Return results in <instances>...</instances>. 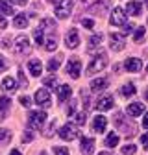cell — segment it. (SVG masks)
<instances>
[{"label":"cell","mask_w":148,"mask_h":155,"mask_svg":"<svg viewBox=\"0 0 148 155\" xmlns=\"http://www.w3.org/2000/svg\"><path fill=\"white\" fill-rule=\"evenodd\" d=\"M39 155H48V153H46V151H41V153H39Z\"/></svg>","instance_id":"obj_53"},{"label":"cell","mask_w":148,"mask_h":155,"mask_svg":"<svg viewBox=\"0 0 148 155\" xmlns=\"http://www.w3.org/2000/svg\"><path fill=\"white\" fill-rule=\"evenodd\" d=\"M106 67H107V55H106L104 52H100L95 59H91V63L87 65V76H89V74H98V72H102Z\"/></svg>","instance_id":"obj_1"},{"label":"cell","mask_w":148,"mask_h":155,"mask_svg":"<svg viewBox=\"0 0 148 155\" xmlns=\"http://www.w3.org/2000/svg\"><path fill=\"white\" fill-rule=\"evenodd\" d=\"M70 94H72V89L69 87V85H58V100L59 102H67L69 98H70Z\"/></svg>","instance_id":"obj_18"},{"label":"cell","mask_w":148,"mask_h":155,"mask_svg":"<svg viewBox=\"0 0 148 155\" xmlns=\"http://www.w3.org/2000/svg\"><path fill=\"white\" fill-rule=\"evenodd\" d=\"M0 46H2V48H9V46H11V45H9V37L2 39V41H0Z\"/></svg>","instance_id":"obj_42"},{"label":"cell","mask_w":148,"mask_h":155,"mask_svg":"<svg viewBox=\"0 0 148 155\" xmlns=\"http://www.w3.org/2000/svg\"><path fill=\"white\" fill-rule=\"evenodd\" d=\"M135 92H137V89H135L133 83H126V85L120 89V94L126 96V98H128V96H132V94H135Z\"/></svg>","instance_id":"obj_27"},{"label":"cell","mask_w":148,"mask_h":155,"mask_svg":"<svg viewBox=\"0 0 148 155\" xmlns=\"http://www.w3.org/2000/svg\"><path fill=\"white\" fill-rule=\"evenodd\" d=\"M18 80H21V83L22 85H26L28 81H26V76H24V72H22V68H18Z\"/></svg>","instance_id":"obj_41"},{"label":"cell","mask_w":148,"mask_h":155,"mask_svg":"<svg viewBox=\"0 0 148 155\" xmlns=\"http://www.w3.org/2000/svg\"><path fill=\"white\" fill-rule=\"evenodd\" d=\"M35 104L37 105H41V107H50V92L48 89H39L35 92Z\"/></svg>","instance_id":"obj_9"},{"label":"cell","mask_w":148,"mask_h":155,"mask_svg":"<svg viewBox=\"0 0 148 155\" xmlns=\"http://www.w3.org/2000/svg\"><path fill=\"white\" fill-rule=\"evenodd\" d=\"M107 85H109V81L106 80V78H98V80H92L91 81V91L92 92H100V91L107 89Z\"/></svg>","instance_id":"obj_17"},{"label":"cell","mask_w":148,"mask_h":155,"mask_svg":"<svg viewBox=\"0 0 148 155\" xmlns=\"http://www.w3.org/2000/svg\"><path fill=\"white\" fill-rule=\"evenodd\" d=\"M119 144V133H107L106 137V148H115Z\"/></svg>","instance_id":"obj_25"},{"label":"cell","mask_w":148,"mask_h":155,"mask_svg":"<svg viewBox=\"0 0 148 155\" xmlns=\"http://www.w3.org/2000/svg\"><path fill=\"white\" fill-rule=\"evenodd\" d=\"M124 68L128 72H139L143 68V63H141L139 57H130V59H126V63H124Z\"/></svg>","instance_id":"obj_11"},{"label":"cell","mask_w":148,"mask_h":155,"mask_svg":"<svg viewBox=\"0 0 148 155\" xmlns=\"http://www.w3.org/2000/svg\"><path fill=\"white\" fill-rule=\"evenodd\" d=\"M18 102H21V104H22L24 107H28V105H30V100L26 98V96H21V98H18Z\"/></svg>","instance_id":"obj_44"},{"label":"cell","mask_w":148,"mask_h":155,"mask_svg":"<svg viewBox=\"0 0 148 155\" xmlns=\"http://www.w3.org/2000/svg\"><path fill=\"white\" fill-rule=\"evenodd\" d=\"M54 153H56V155H70V153H69V150H67L65 146H58V148H54Z\"/></svg>","instance_id":"obj_38"},{"label":"cell","mask_w":148,"mask_h":155,"mask_svg":"<svg viewBox=\"0 0 148 155\" xmlns=\"http://www.w3.org/2000/svg\"><path fill=\"white\" fill-rule=\"evenodd\" d=\"M9 104H11V100L8 98V96H0V109H8L9 107Z\"/></svg>","instance_id":"obj_36"},{"label":"cell","mask_w":148,"mask_h":155,"mask_svg":"<svg viewBox=\"0 0 148 155\" xmlns=\"http://www.w3.org/2000/svg\"><path fill=\"white\" fill-rule=\"evenodd\" d=\"M109 22L113 24V26H122L124 22H126V11L119 6V8H115L113 11H111V17H109Z\"/></svg>","instance_id":"obj_5"},{"label":"cell","mask_w":148,"mask_h":155,"mask_svg":"<svg viewBox=\"0 0 148 155\" xmlns=\"http://www.w3.org/2000/svg\"><path fill=\"white\" fill-rule=\"evenodd\" d=\"M2 89L4 91H15L17 89V81L13 80L11 76H6L4 80H2Z\"/></svg>","instance_id":"obj_24"},{"label":"cell","mask_w":148,"mask_h":155,"mask_svg":"<svg viewBox=\"0 0 148 155\" xmlns=\"http://www.w3.org/2000/svg\"><path fill=\"white\" fill-rule=\"evenodd\" d=\"M143 126H144V127L148 129V113L144 114V118H143Z\"/></svg>","instance_id":"obj_49"},{"label":"cell","mask_w":148,"mask_h":155,"mask_svg":"<svg viewBox=\"0 0 148 155\" xmlns=\"http://www.w3.org/2000/svg\"><path fill=\"white\" fill-rule=\"evenodd\" d=\"M33 39H35L37 45H43V43H45V39H43V30H35V31H33Z\"/></svg>","instance_id":"obj_35"},{"label":"cell","mask_w":148,"mask_h":155,"mask_svg":"<svg viewBox=\"0 0 148 155\" xmlns=\"http://www.w3.org/2000/svg\"><path fill=\"white\" fill-rule=\"evenodd\" d=\"M80 148H82V155H92V151H95V139L83 137Z\"/></svg>","instance_id":"obj_13"},{"label":"cell","mask_w":148,"mask_h":155,"mask_svg":"<svg viewBox=\"0 0 148 155\" xmlns=\"http://www.w3.org/2000/svg\"><path fill=\"white\" fill-rule=\"evenodd\" d=\"M143 35H144V28L143 26H139V28H135V35H133V41H141V39H143Z\"/></svg>","instance_id":"obj_37"},{"label":"cell","mask_w":148,"mask_h":155,"mask_svg":"<svg viewBox=\"0 0 148 155\" xmlns=\"http://www.w3.org/2000/svg\"><path fill=\"white\" fill-rule=\"evenodd\" d=\"M9 139H11V131L9 129H0V144L9 142Z\"/></svg>","instance_id":"obj_31"},{"label":"cell","mask_w":148,"mask_h":155,"mask_svg":"<svg viewBox=\"0 0 148 155\" xmlns=\"http://www.w3.org/2000/svg\"><path fill=\"white\" fill-rule=\"evenodd\" d=\"M11 2H13V4H17V6H26L28 0H11Z\"/></svg>","instance_id":"obj_45"},{"label":"cell","mask_w":148,"mask_h":155,"mask_svg":"<svg viewBox=\"0 0 148 155\" xmlns=\"http://www.w3.org/2000/svg\"><path fill=\"white\" fill-rule=\"evenodd\" d=\"M41 28H50V30H54V28H56V21H54V18H41Z\"/></svg>","instance_id":"obj_33"},{"label":"cell","mask_w":148,"mask_h":155,"mask_svg":"<svg viewBox=\"0 0 148 155\" xmlns=\"http://www.w3.org/2000/svg\"><path fill=\"white\" fill-rule=\"evenodd\" d=\"M13 26H15V28H18V30H24V28L28 26V17H26L24 13L15 15V18H13Z\"/></svg>","instance_id":"obj_20"},{"label":"cell","mask_w":148,"mask_h":155,"mask_svg":"<svg viewBox=\"0 0 148 155\" xmlns=\"http://www.w3.org/2000/svg\"><path fill=\"white\" fill-rule=\"evenodd\" d=\"M126 113L130 114V116H139V114H143L144 113V104H141V102H133V104H130L128 105V109H126Z\"/></svg>","instance_id":"obj_15"},{"label":"cell","mask_w":148,"mask_h":155,"mask_svg":"<svg viewBox=\"0 0 148 155\" xmlns=\"http://www.w3.org/2000/svg\"><path fill=\"white\" fill-rule=\"evenodd\" d=\"M15 9L8 0H0V15H13Z\"/></svg>","instance_id":"obj_23"},{"label":"cell","mask_w":148,"mask_h":155,"mask_svg":"<svg viewBox=\"0 0 148 155\" xmlns=\"http://www.w3.org/2000/svg\"><path fill=\"white\" fill-rule=\"evenodd\" d=\"M9 155H22V153H21V151H18V150H13V151H11Z\"/></svg>","instance_id":"obj_50"},{"label":"cell","mask_w":148,"mask_h":155,"mask_svg":"<svg viewBox=\"0 0 148 155\" xmlns=\"http://www.w3.org/2000/svg\"><path fill=\"white\" fill-rule=\"evenodd\" d=\"M43 85H45L46 89H54V87H58V76H56V74H50L48 78H45Z\"/></svg>","instance_id":"obj_26"},{"label":"cell","mask_w":148,"mask_h":155,"mask_svg":"<svg viewBox=\"0 0 148 155\" xmlns=\"http://www.w3.org/2000/svg\"><path fill=\"white\" fill-rule=\"evenodd\" d=\"M109 8V0H96L92 6H89V11L95 15H104Z\"/></svg>","instance_id":"obj_10"},{"label":"cell","mask_w":148,"mask_h":155,"mask_svg":"<svg viewBox=\"0 0 148 155\" xmlns=\"http://www.w3.org/2000/svg\"><path fill=\"white\" fill-rule=\"evenodd\" d=\"M146 70H148V67H146Z\"/></svg>","instance_id":"obj_55"},{"label":"cell","mask_w":148,"mask_h":155,"mask_svg":"<svg viewBox=\"0 0 148 155\" xmlns=\"http://www.w3.org/2000/svg\"><path fill=\"white\" fill-rule=\"evenodd\" d=\"M98 155H111L109 151H102V153H98Z\"/></svg>","instance_id":"obj_51"},{"label":"cell","mask_w":148,"mask_h":155,"mask_svg":"<svg viewBox=\"0 0 148 155\" xmlns=\"http://www.w3.org/2000/svg\"><path fill=\"white\" fill-rule=\"evenodd\" d=\"M111 50H113V52H120V50H124L122 37H119L117 33H113V35H111Z\"/></svg>","instance_id":"obj_21"},{"label":"cell","mask_w":148,"mask_h":155,"mask_svg":"<svg viewBox=\"0 0 148 155\" xmlns=\"http://www.w3.org/2000/svg\"><path fill=\"white\" fill-rule=\"evenodd\" d=\"M120 151H122L124 155H135L137 148H135V144H126V146H122V148H120Z\"/></svg>","instance_id":"obj_32"},{"label":"cell","mask_w":148,"mask_h":155,"mask_svg":"<svg viewBox=\"0 0 148 155\" xmlns=\"http://www.w3.org/2000/svg\"><path fill=\"white\" fill-rule=\"evenodd\" d=\"M80 70H82V61L78 59V57H70L69 65H67V74L76 80V78L80 76Z\"/></svg>","instance_id":"obj_8"},{"label":"cell","mask_w":148,"mask_h":155,"mask_svg":"<svg viewBox=\"0 0 148 155\" xmlns=\"http://www.w3.org/2000/svg\"><path fill=\"white\" fill-rule=\"evenodd\" d=\"M28 70H30V74L32 76H41V72H43V63L39 61V59H30L28 61Z\"/></svg>","instance_id":"obj_16"},{"label":"cell","mask_w":148,"mask_h":155,"mask_svg":"<svg viewBox=\"0 0 148 155\" xmlns=\"http://www.w3.org/2000/svg\"><path fill=\"white\" fill-rule=\"evenodd\" d=\"M141 142H143V144H144V146H146V144H148V131H146V133H144V135H143V137H141Z\"/></svg>","instance_id":"obj_47"},{"label":"cell","mask_w":148,"mask_h":155,"mask_svg":"<svg viewBox=\"0 0 148 155\" xmlns=\"http://www.w3.org/2000/svg\"><path fill=\"white\" fill-rule=\"evenodd\" d=\"M126 13H128V15H132V17L141 15V4L137 2V0H130L128 6H126Z\"/></svg>","instance_id":"obj_19"},{"label":"cell","mask_w":148,"mask_h":155,"mask_svg":"<svg viewBox=\"0 0 148 155\" xmlns=\"http://www.w3.org/2000/svg\"><path fill=\"white\" fill-rule=\"evenodd\" d=\"M33 140V135L30 133V131H26L24 135H22V142H32Z\"/></svg>","instance_id":"obj_40"},{"label":"cell","mask_w":148,"mask_h":155,"mask_svg":"<svg viewBox=\"0 0 148 155\" xmlns=\"http://www.w3.org/2000/svg\"><path fill=\"white\" fill-rule=\"evenodd\" d=\"M113 105H115V100H113V96L111 94H106V96H102V98L96 102V111H100V113H106V111H109V109H113Z\"/></svg>","instance_id":"obj_7"},{"label":"cell","mask_w":148,"mask_h":155,"mask_svg":"<svg viewBox=\"0 0 148 155\" xmlns=\"http://www.w3.org/2000/svg\"><path fill=\"white\" fill-rule=\"evenodd\" d=\"M144 4H146V8H148V0H144Z\"/></svg>","instance_id":"obj_54"},{"label":"cell","mask_w":148,"mask_h":155,"mask_svg":"<svg viewBox=\"0 0 148 155\" xmlns=\"http://www.w3.org/2000/svg\"><path fill=\"white\" fill-rule=\"evenodd\" d=\"M80 135V131L74 127L72 124H65L61 129H59V137L63 139V140H74Z\"/></svg>","instance_id":"obj_6"},{"label":"cell","mask_w":148,"mask_h":155,"mask_svg":"<svg viewBox=\"0 0 148 155\" xmlns=\"http://www.w3.org/2000/svg\"><path fill=\"white\" fill-rule=\"evenodd\" d=\"M17 54H22V55H26V54H30L32 52V46H30V39L26 37V35H18V37H15V48H13Z\"/></svg>","instance_id":"obj_4"},{"label":"cell","mask_w":148,"mask_h":155,"mask_svg":"<svg viewBox=\"0 0 148 155\" xmlns=\"http://www.w3.org/2000/svg\"><path fill=\"white\" fill-rule=\"evenodd\" d=\"M74 124H78V126H83L85 124V113H76L74 114Z\"/></svg>","instance_id":"obj_34"},{"label":"cell","mask_w":148,"mask_h":155,"mask_svg":"<svg viewBox=\"0 0 148 155\" xmlns=\"http://www.w3.org/2000/svg\"><path fill=\"white\" fill-rule=\"evenodd\" d=\"M6 68V59H4V55H0V70H4Z\"/></svg>","instance_id":"obj_46"},{"label":"cell","mask_w":148,"mask_h":155,"mask_svg":"<svg viewBox=\"0 0 148 155\" xmlns=\"http://www.w3.org/2000/svg\"><path fill=\"white\" fill-rule=\"evenodd\" d=\"M46 118H48V116H46L45 111H30V114H28V126H30V129H41L45 126Z\"/></svg>","instance_id":"obj_2"},{"label":"cell","mask_w":148,"mask_h":155,"mask_svg":"<svg viewBox=\"0 0 148 155\" xmlns=\"http://www.w3.org/2000/svg\"><path fill=\"white\" fill-rule=\"evenodd\" d=\"M106 127H107V118H106V116L98 114V116L92 118V129H95L96 133H104Z\"/></svg>","instance_id":"obj_12"},{"label":"cell","mask_w":148,"mask_h":155,"mask_svg":"<svg viewBox=\"0 0 148 155\" xmlns=\"http://www.w3.org/2000/svg\"><path fill=\"white\" fill-rule=\"evenodd\" d=\"M43 45H45V48H46L48 52H54L56 48H58V43H56V39H54V37H46Z\"/></svg>","instance_id":"obj_28"},{"label":"cell","mask_w":148,"mask_h":155,"mask_svg":"<svg viewBox=\"0 0 148 155\" xmlns=\"http://www.w3.org/2000/svg\"><path fill=\"white\" fill-rule=\"evenodd\" d=\"M144 98H146V100H148V89H146V91H144Z\"/></svg>","instance_id":"obj_52"},{"label":"cell","mask_w":148,"mask_h":155,"mask_svg":"<svg viewBox=\"0 0 148 155\" xmlns=\"http://www.w3.org/2000/svg\"><path fill=\"white\" fill-rule=\"evenodd\" d=\"M65 45H67L69 48H76V46L80 45V35H78L76 30H70V31L67 33V37H65Z\"/></svg>","instance_id":"obj_14"},{"label":"cell","mask_w":148,"mask_h":155,"mask_svg":"<svg viewBox=\"0 0 148 155\" xmlns=\"http://www.w3.org/2000/svg\"><path fill=\"white\" fill-rule=\"evenodd\" d=\"M102 41H104V37H102L100 33H96V35L89 37V46H87V52H89V50H95V48H98Z\"/></svg>","instance_id":"obj_22"},{"label":"cell","mask_w":148,"mask_h":155,"mask_svg":"<svg viewBox=\"0 0 148 155\" xmlns=\"http://www.w3.org/2000/svg\"><path fill=\"white\" fill-rule=\"evenodd\" d=\"M6 26H8V22H6V18H4V17H0V28L4 30Z\"/></svg>","instance_id":"obj_48"},{"label":"cell","mask_w":148,"mask_h":155,"mask_svg":"<svg viewBox=\"0 0 148 155\" xmlns=\"http://www.w3.org/2000/svg\"><path fill=\"white\" fill-rule=\"evenodd\" d=\"M52 2L56 4V17L58 18H67L72 13V8H74L72 0H52Z\"/></svg>","instance_id":"obj_3"},{"label":"cell","mask_w":148,"mask_h":155,"mask_svg":"<svg viewBox=\"0 0 148 155\" xmlns=\"http://www.w3.org/2000/svg\"><path fill=\"white\" fill-rule=\"evenodd\" d=\"M56 126H58V122H56V120H52V122H50V126L45 129V133H43V135H45L46 139H52L54 135H56Z\"/></svg>","instance_id":"obj_29"},{"label":"cell","mask_w":148,"mask_h":155,"mask_svg":"<svg viewBox=\"0 0 148 155\" xmlns=\"http://www.w3.org/2000/svg\"><path fill=\"white\" fill-rule=\"evenodd\" d=\"M132 30H133V26H132V24H126V26H124V30H122V35L132 33Z\"/></svg>","instance_id":"obj_43"},{"label":"cell","mask_w":148,"mask_h":155,"mask_svg":"<svg viewBox=\"0 0 148 155\" xmlns=\"http://www.w3.org/2000/svg\"><path fill=\"white\" fill-rule=\"evenodd\" d=\"M59 63H61V59H59V57H54V59H50V61H48L46 68H48L50 72H56V70L59 68Z\"/></svg>","instance_id":"obj_30"},{"label":"cell","mask_w":148,"mask_h":155,"mask_svg":"<svg viewBox=\"0 0 148 155\" xmlns=\"http://www.w3.org/2000/svg\"><path fill=\"white\" fill-rule=\"evenodd\" d=\"M82 26L91 30V28H95V21H91V18H82Z\"/></svg>","instance_id":"obj_39"}]
</instances>
